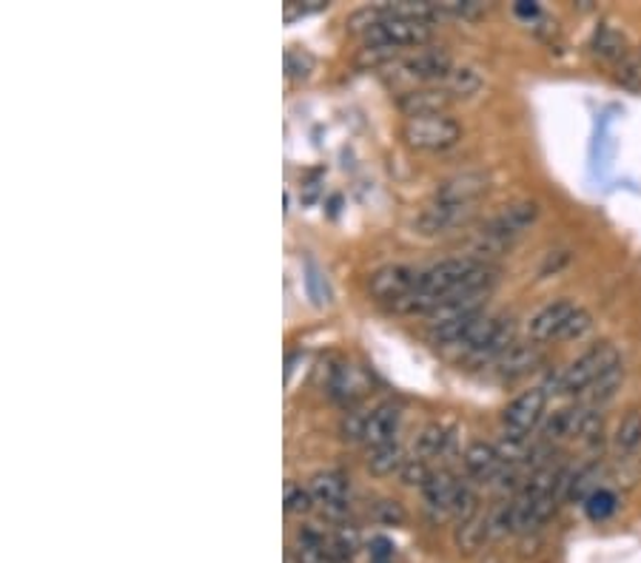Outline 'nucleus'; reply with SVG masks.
Returning a JSON list of instances; mask_svg holds the SVG:
<instances>
[{
    "label": "nucleus",
    "instance_id": "1",
    "mask_svg": "<svg viewBox=\"0 0 641 563\" xmlns=\"http://www.w3.org/2000/svg\"><path fill=\"white\" fill-rule=\"evenodd\" d=\"M517 344V322L511 317H493L482 313L470 324V330L456 344V351L463 353L465 362L470 364H493L499 356L511 351Z\"/></svg>",
    "mask_w": 641,
    "mask_h": 563
},
{
    "label": "nucleus",
    "instance_id": "2",
    "mask_svg": "<svg viewBox=\"0 0 641 563\" xmlns=\"http://www.w3.org/2000/svg\"><path fill=\"white\" fill-rule=\"evenodd\" d=\"M539 213H542V206L536 200H517L511 206H504L493 220H488V225L482 228V234L476 240V260L485 262V256L502 254L504 247H511V242H517L528 228L536 225Z\"/></svg>",
    "mask_w": 641,
    "mask_h": 563
},
{
    "label": "nucleus",
    "instance_id": "3",
    "mask_svg": "<svg viewBox=\"0 0 641 563\" xmlns=\"http://www.w3.org/2000/svg\"><path fill=\"white\" fill-rule=\"evenodd\" d=\"M621 364V353L616 344L599 342L594 344L590 351L582 353L579 358H573L565 371L553 378V393H565L573 399H582L590 387L599 382L601 376H607L610 371H616Z\"/></svg>",
    "mask_w": 641,
    "mask_h": 563
},
{
    "label": "nucleus",
    "instance_id": "4",
    "mask_svg": "<svg viewBox=\"0 0 641 563\" xmlns=\"http://www.w3.org/2000/svg\"><path fill=\"white\" fill-rule=\"evenodd\" d=\"M431 37H434V23L411 21V18H391L385 12V18L362 35V48H385L391 55H400V48L427 46Z\"/></svg>",
    "mask_w": 641,
    "mask_h": 563
},
{
    "label": "nucleus",
    "instance_id": "5",
    "mask_svg": "<svg viewBox=\"0 0 641 563\" xmlns=\"http://www.w3.org/2000/svg\"><path fill=\"white\" fill-rule=\"evenodd\" d=\"M402 140L414 152H448L463 140V125L450 114H431V118L405 120Z\"/></svg>",
    "mask_w": 641,
    "mask_h": 563
},
{
    "label": "nucleus",
    "instance_id": "6",
    "mask_svg": "<svg viewBox=\"0 0 641 563\" xmlns=\"http://www.w3.org/2000/svg\"><path fill=\"white\" fill-rule=\"evenodd\" d=\"M454 57L445 46H422L414 48L411 55L396 57L391 63V69L396 71V77L408 82H420V86H434L442 82L445 77L454 71Z\"/></svg>",
    "mask_w": 641,
    "mask_h": 563
},
{
    "label": "nucleus",
    "instance_id": "7",
    "mask_svg": "<svg viewBox=\"0 0 641 563\" xmlns=\"http://www.w3.org/2000/svg\"><path fill=\"white\" fill-rule=\"evenodd\" d=\"M547 399L551 393L545 387H531V390L519 393L517 399L508 401V407L502 410V427L504 433L513 435H531L547 412Z\"/></svg>",
    "mask_w": 641,
    "mask_h": 563
},
{
    "label": "nucleus",
    "instance_id": "8",
    "mask_svg": "<svg viewBox=\"0 0 641 563\" xmlns=\"http://www.w3.org/2000/svg\"><path fill=\"white\" fill-rule=\"evenodd\" d=\"M579 310V305L573 299H553V302L542 305V308L528 319V339L536 344H547V342H558L565 324L571 322L573 313Z\"/></svg>",
    "mask_w": 641,
    "mask_h": 563
},
{
    "label": "nucleus",
    "instance_id": "9",
    "mask_svg": "<svg viewBox=\"0 0 641 563\" xmlns=\"http://www.w3.org/2000/svg\"><path fill=\"white\" fill-rule=\"evenodd\" d=\"M420 282V268L411 265H385V268L373 271L368 276V294L380 302H396L402 296H408Z\"/></svg>",
    "mask_w": 641,
    "mask_h": 563
},
{
    "label": "nucleus",
    "instance_id": "10",
    "mask_svg": "<svg viewBox=\"0 0 641 563\" xmlns=\"http://www.w3.org/2000/svg\"><path fill=\"white\" fill-rule=\"evenodd\" d=\"M488 188H490L488 174L465 172L456 174V177L442 179L439 188H436L434 194V200L448 202V206H476V202L488 194Z\"/></svg>",
    "mask_w": 641,
    "mask_h": 563
},
{
    "label": "nucleus",
    "instance_id": "11",
    "mask_svg": "<svg viewBox=\"0 0 641 563\" xmlns=\"http://www.w3.org/2000/svg\"><path fill=\"white\" fill-rule=\"evenodd\" d=\"M454 103V97L442 86H416L396 97V106L408 120L414 118H431V114H448V106Z\"/></svg>",
    "mask_w": 641,
    "mask_h": 563
},
{
    "label": "nucleus",
    "instance_id": "12",
    "mask_svg": "<svg viewBox=\"0 0 641 563\" xmlns=\"http://www.w3.org/2000/svg\"><path fill=\"white\" fill-rule=\"evenodd\" d=\"M476 213V206H448V202L431 200V206L416 217V231L420 234H448L454 228L465 225Z\"/></svg>",
    "mask_w": 641,
    "mask_h": 563
},
{
    "label": "nucleus",
    "instance_id": "13",
    "mask_svg": "<svg viewBox=\"0 0 641 563\" xmlns=\"http://www.w3.org/2000/svg\"><path fill=\"white\" fill-rule=\"evenodd\" d=\"M542 364H545V344H536L528 339L522 344L517 342L504 356H499L493 362V371H497L499 378H522L528 373L539 371Z\"/></svg>",
    "mask_w": 641,
    "mask_h": 563
},
{
    "label": "nucleus",
    "instance_id": "14",
    "mask_svg": "<svg viewBox=\"0 0 641 563\" xmlns=\"http://www.w3.org/2000/svg\"><path fill=\"white\" fill-rule=\"evenodd\" d=\"M463 464L470 478L482 484H493L499 478V473L504 470V461L499 455L497 444H488V441H474V444H468V450L463 455Z\"/></svg>",
    "mask_w": 641,
    "mask_h": 563
},
{
    "label": "nucleus",
    "instance_id": "15",
    "mask_svg": "<svg viewBox=\"0 0 641 563\" xmlns=\"http://www.w3.org/2000/svg\"><path fill=\"white\" fill-rule=\"evenodd\" d=\"M400 424H402L400 405H391V401H388V405H380L373 412H368L366 435H362V441H366L371 450L393 444V439L400 433Z\"/></svg>",
    "mask_w": 641,
    "mask_h": 563
},
{
    "label": "nucleus",
    "instance_id": "16",
    "mask_svg": "<svg viewBox=\"0 0 641 563\" xmlns=\"http://www.w3.org/2000/svg\"><path fill=\"white\" fill-rule=\"evenodd\" d=\"M490 290H482V294H463V296H450L434 313H427V328H439V324L448 322H459V319L476 317V313H485V302H488Z\"/></svg>",
    "mask_w": 641,
    "mask_h": 563
},
{
    "label": "nucleus",
    "instance_id": "17",
    "mask_svg": "<svg viewBox=\"0 0 641 563\" xmlns=\"http://www.w3.org/2000/svg\"><path fill=\"white\" fill-rule=\"evenodd\" d=\"M314 501L325 509H343L345 495H348V478L343 473H317L308 484Z\"/></svg>",
    "mask_w": 641,
    "mask_h": 563
},
{
    "label": "nucleus",
    "instance_id": "18",
    "mask_svg": "<svg viewBox=\"0 0 641 563\" xmlns=\"http://www.w3.org/2000/svg\"><path fill=\"white\" fill-rule=\"evenodd\" d=\"M639 450H641V407H630L613 430V453L619 455V459H628V455L639 453Z\"/></svg>",
    "mask_w": 641,
    "mask_h": 563
},
{
    "label": "nucleus",
    "instance_id": "19",
    "mask_svg": "<svg viewBox=\"0 0 641 563\" xmlns=\"http://www.w3.org/2000/svg\"><path fill=\"white\" fill-rule=\"evenodd\" d=\"M488 541H490L488 516H479V512H476V516L468 518V521L456 523L454 543H456V550L463 552V555H474V552L482 550Z\"/></svg>",
    "mask_w": 641,
    "mask_h": 563
},
{
    "label": "nucleus",
    "instance_id": "20",
    "mask_svg": "<svg viewBox=\"0 0 641 563\" xmlns=\"http://www.w3.org/2000/svg\"><path fill=\"white\" fill-rule=\"evenodd\" d=\"M456 487H459V482H456L454 475H450L448 470H439V473H431V478H427L425 487H422V495H425L427 507L436 509V512H448L450 516V501H454Z\"/></svg>",
    "mask_w": 641,
    "mask_h": 563
},
{
    "label": "nucleus",
    "instance_id": "21",
    "mask_svg": "<svg viewBox=\"0 0 641 563\" xmlns=\"http://www.w3.org/2000/svg\"><path fill=\"white\" fill-rule=\"evenodd\" d=\"M442 89L448 91L450 97H470L476 95V91L482 89V71L476 69V66H454V71H450L445 80H442Z\"/></svg>",
    "mask_w": 641,
    "mask_h": 563
},
{
    "label": "nucleus",
    "instance_id": "22",
    "mask_svg": "<svg viewBox=\"0 0 641 563\" xmlns=\"http://www.w3.org/2000/svg\"><path fill=\"white\" fill-rule=\"evenodd\" d=\"M450 439H454V435H450V430L445 424H427L425 430L416 435L414 455L422 461L436 459V455H442L445 450H448Z\"/></svg>",
    "mask_w": 641,
    "mask_h": 563
},
{
    "label": "nucleus",
    "instance_id": "23",
    "mask_svg": "<svg viewBox=\"0 0 641 563\" xmlns=\"http://www.w3.org/2000/svg\"><path fill=\"white\" fill-rule=\"evenodd\" d=\"M328 387H332L334 399L354 401L357 396H362V393H366V378L359 376L351 364H343V367H337V371L332 373V382H328Z\"/></svg>",
    "mask_w": 641,
    "mask_h": 563
},
{
    "label": "nucleus",
    "instance_id": "24",
    "mask_svg": "<svg viewBox=\"0 0 641 563\" xmlns=\"http://www.w3.org/2000/svg\"><path fill=\"white\" fill-rule=\"evenodd\" d=\"M621 385H624V364H619L616 371H610L607 376H601L599 382H596V385L590 387L585 396H582V405L596 407V410H599L601 405H607V401L613 399Z\"/></svg>",
    "mask_w": 641,
    "mask_h": 563
},
{
    "label": "nucleus",
    "instance_id": "25",
    "mask_svg": "<svg viewBox=\"0 0 641 563\" xmlns=\"http://www.w3.org/2000/svg\"><path fill=\"white\" fill-rule=\"evenodd\" d=\"M594 52H596V55L607 57V60L619 63L621 57L628 55V41H624V35H621L619 29L607 26V23H605V26L596 29Z\"/></svg>",
    "mask_w": 641,
    "mask_h": 563
},
{
    "label": "nucleus",
    "instance_id": "26",
    "mask_svg": "<svg viewBox=\"0 0 641 563\" xmlns=\"http://www.w3.org/2000/svg\"><path fill=\"white\" fill-rule=\"evenodd\" d=\"M405 461L408 459L402 455L400 444H385L371 450V455H368V470H371L373 475H393L400 473Z\"/></svg>",
    "mask_w": 641,
    "mask_h": 563
},
{
    "label": "nucleus",
    "instance_id": "27",
    "mask_svg": "<svg viewBox=\"0 0 641 563\" xmlns=\"http://www.w3.org/2000/svg\"><path fill=\"white\" fill-rule=\"evenodd\" d=\"M585 512H587V518H590V521H596V523L610 521V518H613L616 512H619V498H616L613 489L599 487L585 501Z\"/></svg>",
    "mask_w": 641,
    "mask_h": 563
},
{
    "label": "nucleus",
    "instance_id": "28",
    "mask_svg": "<svg viewBox=\"0 0 641 563\" xmlns=\"http://www.w3.org/2000/svg\"><path fill=\"white\" fill-rule=\"evenodd\" d=\"M599 464H587V467L576 470L571 478V489H567V501H587L590 495L599 489Z\"/></svg>",
    "mask_w": 641,
    "mask_h": 563
},
{
    "label": "nucleus",
    "instance_id": "29",
    "mask_svg": "<svg viewBox=\"0 0 641 563\" xmlns=\"http://www.w3.org/2000/svg\"><path fill=\"white\" fill-rule=\"evenodd\" d=\"M488 527H490V541L513 536V532H517V516H513V501H502L499 507L490 509V512H488Z\"/></svg>",
    "mask_w": 641,
    "mask_h": 563
},
{
    "label": "nucleus",
    "instance_id": "30",
    "mask_svg": "<svg viewBox=\"0 0 641 563\" xmlns=\"http://www.w3.org/2000/svg\"><path fill=\"white\" fill-rule=\"evenodd\" d=\"M314 66H317V60L305 48L294 46L285 52V75H289V80H308Z\"/></svg>",
    "mask_w": 641,
    "mask_h": 563
},
{
    "label": "nucleus",
    "instance_id": "31",
    "mask_svg": "<svg viewBox=\"0 0 641 563\" xmlns=\"http://www.w3.org/2000/svg\"><path fill=\"white\" fill-rule=\"evenodd\" d=\"M616 80L630 91H641V55L635 52H628L616 63Z\"/></svg>",
    "mask_w": 641,
    "mask_h": 563
},
{
    "label": "nucleus",
    "instance_id": "32",
    "mask_svg": "<svg viewBox=\"0 0 641 563\" xmlns=\"http://www.w3.org/2000/svg\"><path fill=\"white\" fill-rule=\"evenodd\" d=\"M450 516L456 518V523L468 521V518L476 516V493L470 484H459V487H456L454 501H450Z\"/></svg>",
    "mask_w": 641,
    "mask_h": 563
},
{
    "label": "nucleus",
    "instance_id": "33",
    "mask_svg": "<svg viewBox=\"0 0 641 563\" xmlns=\"http://www.w3.org/2000/svg\"><path fill=\"white\" fill-rule=\"evenodd\" d=\"M314 495H311L308 487H303V484H289L285 487V509L289 512H297V516H305V512H311V507H314Z\"/></svg>",
    "mask_w": 641,
    "mask_h": 563
},
{
    "label": "nucleus",
    "instance_id": "34",
    "mask_svg": "<svg viewBox=\"0 0 641 563\" xmlns=\"http://www.w3.org/2000/svg\"><path fill=\"white\" fill-rule=\"evenodd\" d=\"M431 478V470H427V461L422 459H408L405 464H402L400 470V482L408 484V487H414V484H420V487H425V482Z\"/></svg>",
    "mask_w": 641,
    "mask_h": 563
},
{
    "label": "nucleus",
    "instance_id": "35",
    "mask_svg": "<svg viewBox=\"0 0 641 563\" xmlns=\"http://www.w3.org/2000/svg\"><path fill=\"white\" fill-rule=\"evenodd\" d=\"M590 328H594V317H590L585 308H579L576 313H573L571 322L565 324V330H562L558 342H573V339H582Z\"/></svg>",
    "mask_w": 641,
    "mask_h": 563
},
{
    "label": "nucleus",
    "instance_id": "36",
    "mask_svg": "<svg viewBox=\"0 0 641 563\" xmlns=\"http://www.w3.org/2000/svg\"><path fill=\"white\" fill-rule=\"evenodd\" d=\"M305 282H308L311 299H314L317 305H328V299H332V294H328V282H325V276L319 274L317 265H311V262H308V276H305Z\"/></svg>",
    "mask_w": 641,
    "mask_h": 563
},
{
    "label": "nucleus",
    "instance_id": "37",
    "mask_svg": "<svg viewBox=\"0 0 641 563\" xmlns=\"http://www.w3.org/2000/svg\"><path fill=\"white\" fill-rule=\"evenodd\" d=\"M371 563H393V543L388 538H373L371 541Z\"/></svg>",
    "mask_w": 641,
    "mask_h": 563
},
{
    "label": "nucleus",
    "instance_id": "38",
    "mask_svg": "<svg viewBox=\"0 0 641 563\" xmlns=\"http://www.w3.org/2000/svg\"><path fill=\"white\" fill-rule=\"evenodd\" d=\"M377 516H380L385 523H402L405 521V509H402L396 501H382L380 507H377Z\"/></svg>",
    "mask_w": 641,
    "mask_h": 563
},
{
    "label": "nucleus",
    "instance_id": "39",
    "mask_svg": "<svg viewBox=\"0 0 641 563\" xmlns=\"http://www.w3.org/2000/svg\"><path fill=\"white\" fill-rule=\"evenodd\" d=\"M513 12H517V18H524V21H533V18H539V14H542V9L536 7V3H517V7H513Z\"/></svg>",
    "mask_w": 641,
    "mask_h": 563
}]
</instances>
